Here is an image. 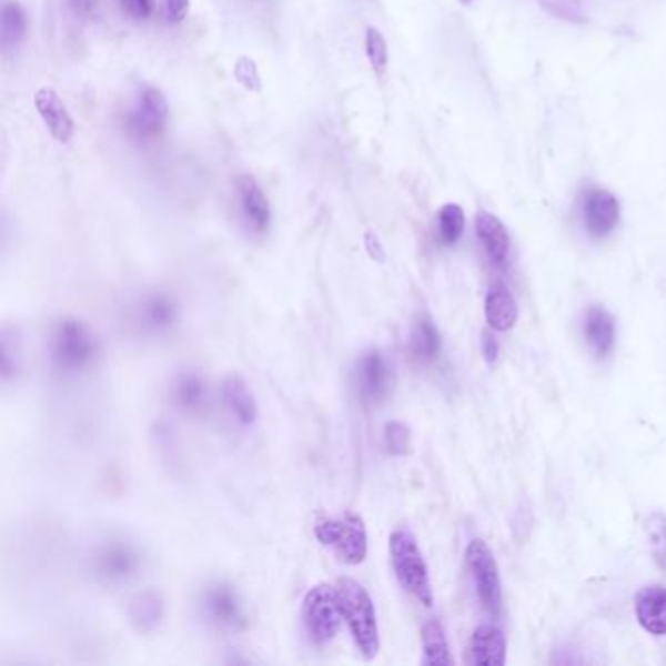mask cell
Returning <instances> with one entry per match:
<instances>
[{"label": "cell", "mask_w": 666, "mask_h": 666, "mask_svg": "<svg viewBox=\"0 0 666 666\" xmlns=\"http://www.w3.org/2000/svg\"><path fill=\"white\" fill-rule=\"evenodd\" d=\"M195 606L203 622L223 634H236L246 626L243 596L225 581L205 583L198 593Z\"/></svg>", "instance_id": "cell-5"}, {"label": "cell", "mask_w": 666, "mask_h": 666, "mask_svg": "<svg viewBox=\"0 0 666 666\" xmlns=\"http://www.w3.org/2000/svg\"><path fill=\"white\" fill-rule=\"evenodd\" d=\"M122 10L133 20H147L155 10V0H120Z\"/></svg>", "instance_id": "cell-32"}, {"label": "cell", "mask_w": 666, "mask_h": 666, "mask_svg": "<svg viewBox=\"0 0 666 666\" xmlns=\"http://www.w3.org/2000/svg\"><path fill=\"white\" fill-rule=\"evenodd\" d=\"M180 319L176 300L169 293H149L141 297L133 310V323L139 331L149 336H164L171 333Z\"/></svg>", "instance_id": "cell-11"}, {"label": "cell", "mask_w": 666, "mask_h": 666, "mask_svg": "<svg viewBox=\"0 0 666 666\" xmlns=\"http://www.w3.org/2000/svg\"><path fill=\"white\" fill-rule=\"evenodd\" d=\"M336 596L341 604L342 618L349 626L357 650L366 660L377 657L382 649V639L374 601L370 593L354 578L342 577L336 583Z\"/></svg>", "instance_id": "cell-1"}, {"label": "cell", "mask_w": 666, "mask_h": 666, "mask_svg": "<svg viewBox=\"0 0 666 666\" xmlns=\"http://www.w3.org/2000/svg\"><path fill=\"white\" fill-rule=\"evenodd\" d=\"M143 569L139 547L125 539H110L94 553V573L107 585H123Z\"/></svg>", "instance_id": "cell-9"}, {"label": "cell", "mask_w": 666, "mask_h": 666, "mask_svg": "<svg viewBox=\"0 0 666 666\" xmlns=\"http://www.w3.org/2000/svg\"><path fill=\"white\" fill-rule=\"evenodd\" d=\"M233 77H235V81L239 82L241 87L249 90V92H261V71H259L256 61L249 58V56H241V58L236 59L235 67H233Z\"/></svg>", "instance_id": "cell-31"}, {"label": "cell", "mask_w": 666, "mask_h": 666, "mask_svg": "<svg viewBox=\"0 0 666 666\" xmlns=\"http://www.w3.org/2000/svg\"><path fill=\"white\" fill-rule=\"evenodd\" d=\"M446 632L440 619H428L423 627V665H454Z\"/></svg>", "instance_id": "cell-24"}, {"label": "cell", "mask_w": 666, "mask_h": 666, "mask_svg": "<svg viewBox=\"0 0 666 666\" xmlns=\"http://www.w3.org/2000/svg\"><path fill=\"white\" fill-rule=\"evenodd\" d=\"M583 215H585V225L588 233L593 236H606L618 228L619 223V202L616 195L602 190V188H593L588 190L583 202Z\"/></svg>", "instance_id": "cell-13"}, {"label": "cell", "mask_w": 666, "mask_h": 666, "mask_svg": "<svg viewBox=\"0 0 666 666\" xmlns=\"http://www.w3.org/2000/svg\"><path fill=\"white\" fill-rule=\"evenodd\" d=\"M33 107L40 114L41 122L48 128L49 135L59 143H69L74 135V122L65 102L51 87H41L33 94Z\"/></svg>", "instance_id": "cell-12"}, {"label": "cell", "mask_w": 666, "mask_h": 666, "mask_svg": "<svg viewBox=\"0 0 666 666\" xmlns=\"http://www.w3.org/2000/svg\"><path fill=\"white\" fill-rule=\"evenodd\" d=\"M20 339H18L17 331H10L4 329L2 331V380L9 382L10 377L20 372Z\"/></svg>", "instance_id": "cell-29"}, {"label": "cell", "mask_w": 666, "mask_h": 666, "mask_svg": "<svg viewBox=\"0 0 666 666\" xmlns=\"http://www.w3.org/2000/svg\"><path fill=\"white\" fill-rule=\"evenodd\" d=\"M408 352L418 364H432L440 356L442 334L431 315H421L416 319L408 339Z\"/></svg>", "instance_id": "cell-22"}, {"label": "cell", "mask_w": 666, "mask_h": 666, "mask_svg": "<svg viewBox=\"0 0 666 666\" xmlns=\"http://www.w3.org/2000/svg\"><path fill=\"white\" fill-rule=\"evenodd\" d=\"M357 397L364 405H382L393 390V366L380 349L362 352L354 366Z\"/></svg>", "instance_id": "cell-8"}, {"label": "cell", "mask_w": 666, "mask_h": 666, "mask_svg": "<svg viewBox=\"0 0 666 666\" xmlns=\"http://www.w3.org/2000/svg\"><path fill=\"white\" fill-rule=\"evenodd\" d=\"M483 354H485V360H487L488 364H495L496 357H498V342H496L495 336L491 333L483 334Z\"/></svg>", "instance_id": "cell-35"}, {"label": "cell", "mask_w": 666, "mask_h": 666, "mask_svg": "<svg viewBox=\"0 0 666 666\" xmlns=\"http://www.w3.org/2000/svg\"><path fill=\"white\" fill-rule=\"evenodd\" d=\"M171 118V108L159 89H149L141 92L138 104L128 115V131L135 139H153L167 128Z\"/></svg>", "instance_id": "cell-10"}, {"label": "cell", "mask_w": 666, "mask_h": 666, "mask_svg": "<svg viewBox=\"0 0 666 666\" xmlns=\"http://www.w3.org/2000/svg\"><path fill=\"white\" fill-rule=\"evenodd\" d=\"M585 333L588 344L598 357L608 356L616 344V323L608 311L593 305L586 313Z\"/></svg>", "instance_id": "cell-23"}, {"label": "cell", "mask_w": 666, "mask_h": 666, "mask_svg": "<svg viewBox=\"0 0 666 666\" xmlns=\"http://www.w3.org/2000/svg\"><path fill=\"white\" fill-rule=\"evenodd\" d=\"M518 303L514 300L511 290L504 285H493L485 297V317L491 329L498 333L511 331L518 321Z\"/></svg>", "instance_id": "cell-21"}, {"label": "cell", "mask_w": 666, "mask_h": 666, "mask_svg": "<svg viewBox=\"0 0 666 666\" xmlns=\"http://www.w3.org/2000/svg\"><path fill=\"white\" fill-rule=\"evenodd\" d=\"M172 405L184 415H202L208 406V383L194 370L180 372L171 385Z\"/></svg>", "instance_id": "cell-18"}, {"label": "cell", "mask_w": 666, "mask_h": 666, "mask_svg": "<svg viewBox=\"0 0 666 666\" xmlns=\"http://www.w3.org/2000/svg\"><path fill=\"white\" fill-rule=\"evenodd\" d=\"M383 444L391 455H406L413 446V434L411 428L401 421H391L383 428Z\"/></svg>", "instance_id": "cell-28"}, {"label": "cell", "mask_w": 666, "mask_h": 666, "mask_svg": "<svg viewBox=\"0 0 666 666\" xmlns=\"http://www.w3.org/2000/svg\"><path fill=\"white\" fill-rule=\"evenodd\" d=\"M164 606L163 594L155 588H143L133 594L128 604V618H130L133 629L141 635L155 634L159 627L163 626Z\"/></svg>", "instance_id": "cell-16"}, {"label": "cell", "mask_w": 666, "mask_h": 666, "mask_svg": "<svg viewBox=\"0 0 666 666\" xmlns=\"http://www.w3.org/2000/svg\"><path fill=\"white\" fill-rule=\"evenodd\" d=\"M221 401L229 415L241 426H252L259 418V403L243 375L229 374L221 382Z\"/></svg>", "instance_id": "cell-15"}, {"label": "cell", "mask_w": 666, "mask_h": 666, "mask_svg": "<svg viewBox=\"0 0 666 666\" xmlns=\"http://www.w3.org/2000/svg\"><path fill=\"white\" fill-rule=\"evenodd\" d=\"M98 354L100 344L97 334L81 319H61L53 326L49 339V356L53 367L61 374H81L97 362Z\"/></svg>", "instance_id": "cell-2"}, {"label": "cell", "mask_w": 666, "mask_h": 666, "mask_svg": "<svg viewBox=\"0 0 666 666\" xmlns=\"http://www.w3.org/2000/svg\"><path fill=\"white\" fill-rule=\"evenodd\" d=\"M69 4L79 17H90L94 10V0H69Z\"/></svg>", "instance_id": "cell-36"}, {"label": "cell", "mask_w": 666, "mask_h": 666, "mask_svg": "<svg viewBox=\"0 0 666 666\" xmlns=\"http://www.w3.org/2000/svg\"><path fill=\"white\" fill-rule=\"evenodd\" d=\"M475 231H477V236H480L488 259L498 266H504L508 259V251H511V236H508L503 221L493 213L480 212L475 218Z\"/></svg>", "instance_id": "cell-20"}, {"label": "cell", "mask_w": 666, "mask_h": 666, "mask_svg": "<svg viewBox=\"0 0 666 666\" xmlns=\"http://www.w3.org/2000/svg\"><path fill=\"white\" fill-rule=\"evenodd\" d=\"M315 537L336 559L350 567H356L367 557L366 524L354 512L321 518L315 524Z\"/></svg>", "instance_id": "cell-4"}, {"label": "cell", "mask_w": 666, "mask_h": 666, "mask_svg": "<svg viewBox=\"0 0 666 666\" xmlns=\"http://www.w3.org/2000/svg\"><path fill=\"white\" fill-rule=\"evenodd\" d=\"M301 618L311 643H315L317 647H325L329 643H333L334 637L341 632L342 619H344L336 588L325 583L310 588L303 598Z\"/></svg>", "instance_id": "cell-6"}, {"label": "cell", "mask_w": 666, "mask_h": 666, "mask_svg": "<svg viewBox=\"0 0 666 666\" xmlns=\"http://www.w3.org/2000/svg\"><path fill=\"white\" fill-rule=\"evenodd\" d=\"M366 56L375 71H385L390 63V49L383 33L375 26H367L366 30Z\"/></svg>", "instance_id": "cell-30"}, {"label": "cell", "mask_w": 666, "mask_h": 666, "mask_svg": "<svg viewBox=\"0 0 666 666\" xmlns=\"http://www.w3.org/2000/svg\"><path fill=\"white\" fill-rule=\"evenodd\" d=\"M506 663V639L495 626H480L473 632L467 650L465 665L503 666Z\"/></svg>", "instance_id": "cell-17"}, {"label": "cell", "mask_w": 666, "mask_h": 666, "mask_svg": "<svg viewBox=\"0 0 666 666\" xmlns=\"http://www.w3.org/2000/svg\"><path fill=\"white\" fill-rule=\"evenodd\" d=\"M635 616L645 632H649L650 635H666L665 586H643L635 596Z\"/></svg>", "instance_id": "cell-19"}, {"label": "cell", "mask_w": 666, "mask_h": 666, "mask_svg": "<svg viewBox=\"0 0 666 666\" xmlns=\"http://www.w3.org/2000/svg\"><path fill=\"white\" fill-rule=\"evenodd\" d=\"M465 563L472 573L481 604L496 618L503 609V583L495 555L483 539H472L465 549Z\"/></svg>", "instance_id": "cell-7"}, {"label": "cell", "mask_w": 666, "mask_h": 666, "mask_svg": "<svg viewBox=\"0 0 666 666\" xmlns=\"http://www.w3.org/2000/svg\"><path fill=\"white\" fill-rule=\"evenodd\" d=\"M26 30H28V20H26L24 9L14 0H7L2 4V18H0L2 48L7 51L17 49L26 38Z\"/></svg>", "instance_id": "cell-25"}, {"label": "cell", "mask_w": 666, "mask_h": 666, "mask_svg": "<svg viewBox=\"0 0 666 666\" xmlns=\"http://www.w3.org/2000/svg\"><path fill=\"white\" fill-rule=\"evenodd\" d=\"M164 10L169 22L180 24L190 12V0H164Z\"/></svg>", "instance_id": "cell-33"}, {"label": "cell", "mask_w": 666, "mask_h": 666, "mask_svg": "<svg viewBox=\"0 0 666 666\" xmlns=\"http://www.w3.org/2000/svg\"><path fill=\"white\" fill-rule=\"evenodd\" d=\"M390 553L398 585L423 606L431 608L434 604L431 573L415 534L408 528L395 529L390 536Z\"/></svg>", "instance_id": "cell-3"}, {"label": "cell", "mask_w": 666, "mask_h": 666, "mask_svg": "<svg viewBox=\"0 0 666 666\" xmlns=\"http://www.w3.org/2000/svg\"><path fill=\"white\" fill-rule=\"evenodd\" d=\"M464 210L457 203H446L438 212V236L442 243L452 246L464 235Z\"/></svg>", "instance_id": "cell-26"}, {"label": "cell", "mask_w": 666, "mask_h": 666, "mask_svg": "<svg viewBox=\"0 0 666 666\" xmlns=\"http://www.w3.org/2000/svg\"><path fill=\"white\" fill-rule=\"evenodd\" d=\"M236 194L246 225L256 235H264L269 231L272 213H270L269 198L264 194L261 184L251 174H243L236 179Z\"/></svg>", "instance_id": "cell-14"}, {"label": "cell", "mask_w": 666, "mask_h": 666, "mask_svg": "<svg viewBox=\"0 0 666 666\" xmlns=\"http://www.w3.org/2000/svg\"><path fill=\"white\" fill-rule=\"evenodd\" d=\"M460 2H464V4H470V2H473V0H460Z\"/></svg>", "instance_id": "cell-37"}, {"label": "cell", "mask_w": 666, "mask_h": 666, "mask_svg": "<svg viewBox=\"0 0 666 666\" xmlns=\"http://www.w3.org/2000/svg\"><path fill=\"white\" fill-rule=\"evenodd\" d=\"M645 532L649 537L650 553L657 561L658 567L666 571V516L660 512H653L645 522Z\"/></svg>", "instance_id": "cell-27"}, {"label": "cell", "mask_w": 666, "mask_h": 666, "mask_svg": "<svg viewBox=\"0 0 666 666\" xmlns=\"http://www.w3.org/2000/svg\"><path fill=\"white\" fill-rule=\"evenodd\" d=\"M364 244H366V251L374 261H385V251H383V244L380 243V239L374 233H366L364 236Z\"/></svg>", "instance_id": "cell-34"}]
</instances>
